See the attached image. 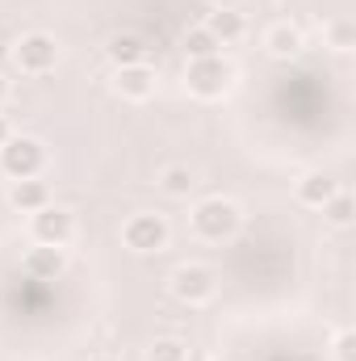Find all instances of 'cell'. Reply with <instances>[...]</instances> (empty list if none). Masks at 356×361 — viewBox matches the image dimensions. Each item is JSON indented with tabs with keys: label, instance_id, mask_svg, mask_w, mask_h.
<instances>
[{
	"label": "cell",
	"instance_id": "8992f818",
	"mask_svg": "<svg viewBox=\"0 0 356 361\" xmlns=\"http://www.w3.org/2000/svg\"><path fill=\"white\" fill-rule=\"evenodd\" d=\"M13 63H17L25 76H46V72H55V63H59V42H55L51 34H42V30H30V34H21V38L13 42Z\"/></svg>",
	"mask_w": 356,
	"mask_h": 361
},
{
	"label": "cell",
	"instance_id": "484cf974",
	"mask_svg": "<svg viewBox=\"0 0 356 361\" xmlns=\"http://www.w3.org/2000/svg\"><path fill=\"white\" fill-rule=\"evenodd\" d=\"M281 4H293V0H281Z\"/></svg>",
	"mask_w": 356,
	"mask_h": 361
},
{
	"label": "cell",
	"instance_id": "8fae6325",
	"mask_svg": "<svg viewBox=\"0 0 356 361\" xmlns=\"http://www.w3.org/2000/svg\"><path fill=\"white\" fill-rule=\"evenodd\" d=\"M302 47H306V34H302L293 21H272L265 30V51L272 59H293Z\"/></svg>",
	"mask_w": 356,
	"mask_h": 361
},
{
	"label": "cell",
	"instance_id": "3957f363",
	"mask_svg": "<svg viewBox=\"0 0 356 361\" xmlns=\"http://www.w3.org/2000/svg\"><path fill=\"white\" fill-rule=\"evenodd\" d=\"M168 290H172V298L184 302V307H205L218 294V269L205 265V261H184V265L172 269Z\"/></svg>",
	"mask_w": 356,
	"mask_h": 361
},
{
	"label": "cell",
	"instance_id": "4fadbf2b",
	"mask_svg": "<svg viewBox=\"0 0 356 361\" xmlns=\"http://www.w3.org/2000/svg\"><path fill=\"white\" fill-rule=\"evenodd\" d=\"M201 25L218 38V47H231V42H239V38L248 34V21H243L239 8H210Z\"/></svg>",
	"mask_w": 356,
	"mask_h": 361
},
{
	"label": "cell",
	"instance_id": "277c9868",
	"mask_svg": "<svg viewBox=\"0 0 356 361\" xmlns=\"http://www.w3.org/2000/svg\"><path fill=\"white\" fill-rule=\"evenodd\" d=\"M46 169V143L34 139V135H13L4 147H0V173L8 180H30L42 177Z\"/></svg>",
	"mask_w": 356,
	"mask_h": 361
},
{
	"label": "cell",
	"instance_id": "ffe728a7",
	"mask_svg": "<svg viewBox=\"0 0 356 361\" xmlns=\"http://www.w3.org/2000/svg\"><path fill=\"white\" fill-rule=\"evenodd\" d=\"M331 361H356V332L352 328H340L331 336Z\"/></svg>",
	"mask_w": 356,
	"mask_h": 361
},
{
	"label": "cell",
	"instance_id": "9a60e30c",
	"mask_svg": "<svg viewBox=\"0 0 356 361\" xmlns=\"http://www.w3.org/2000/svg\"><path fill=\"white\" fill-rule=\"evenodd\" d=\"M352 219H356V202H352V193L340 185V189L323 202V223L336 227V231H344V227H352Z\"/></svg>",
	"mask_w": 356,
	"mask_h": 361
},
{
	"label": "cell",
	"instance_id": "5bb4252c",
	"mask_svg": "<svg viewBox=\"0 0 356 361\" xmlns=\"http://www.w3.org/2000/svg\"><path fill=\"white\" fill-rule=\"evenodd\" d=\"M105 55H109V63H113V68L147 63V47H143V38H139V34H113V38H109V47H105Z\"/></svg>",
	"mask_w": 356,
	"mask_h": 361
},
{
	"label": "cell",
	"instance_id": "e0dca14e",
	"mask_svg": "<svg viewBox=\"0 0 356 361\" xmlns=\"http://www.w3.org/2000/svg\"><path fill=\"white\" fill-rule=\"evenodd\" d=\"M184 59H210V55H222V47H218V38L205 30V25H193L189 34H184Z\"/></svg>",
	"mask_w": 356,
	"mask_h": 361
},
{
	"label": "cell",
	"instance_id": "2e32d148",
	"mask_svg": "<svg viewBox=\"0 0 356 361\" xmlns=\"http://www.w3.org/2000/svg\"><path fill=\"white\" fill-rule=\"evenodd\" d=\"M155 185H160V193H164V197H189V193L197 189V173H193L189 164H168V169L160 173Z\"/></svg>",
	"mask_w": 356,
	"mask_h": 361
},
{
	"label": "cell",
	"instance_id": "9c48e42d",
	"mask_svg": "<svg viewBox=\"0 0 356 361\" xmlns=\"http://www.w3.org/2000/svg\"><path fill=\"white\" fill-rule=\"evenodd\" d=\"M63 269H68L63 248H42V244H34V248L25 252V261H21V273H25L30 281H55V277H63Z\"/></svg>",
	"mask_w": 356,
	"mask_h": 361
},
{
	"label": "cell",
	"instance_id": "5b68a950",
	"mask_svg": "<svg viewBox=\"0 0 356 361\" xmlns=\"http://www.w3.org/2000/svg\"><path fill=\"white\" fill-rule=\"evenodd\" d=\"M168 240H172V227H168V219L155 214V210H139V214H130V219L122 223V244H126L130 252H139V257L164 252Z\"/></svg>",
	"mask_w": 356,
	"mask_h": 361
},
{
	"label": "cell",
	"instance_id": "7a4b0ae2",
	"mask_svg": "<svg viewBox=\"0 0 356 361\" xmlns=\"http://www.w3.org/2000/svg\"><path fill=\"white\" fill-rule=\"evenodd\" d=\"M231 85H235V68L222 55L189 59V68H184V89L193 92L197 101H222L231 92Z\"/></svg>",
	"mask_w": 356,
	"mask_h": 361
},
{
	"label": "cell",
	"instance_id": "ba28073f",
	"mask_svg": "<svg viewBox=\"0 0 356 361\" xmlns=\"http://www.w3.org/2000/svg\"><path fill=\"white\" fill-rule=\"evenodd\" d=\"M113 92H117L122 101H151V97H155V68H151V63L113 68Z\"/></svg>",
	"mask_w": 356,
	"mask_h": 361
},
{
	"label": "cell",
	"instance_id": "30bf717a",
	"mask_svg": "<svg viewBox=\"0 0 356 361\" xmlns=\"http://www.w3.org/2000/svg\"><path fill=\"white\" fill-rule=\"evenodd\" d=\"M336 189H340V180L331 177V173H323V169H314V173H302V177H298L293 197H298V206H306V210H323V202H327Z\"/></svg>",
	"mask_w": 356,
	"mask_h": 361
},
{
	"label": "cell",
	"instance_id": "7402d4cb",
	"mask_svg": "<svg viewBox=\"0 0 356 361\" xmlns=\"http://www.w3.org/2000/svg\"><path fill=\"white\" fill-rule=\"evenodd\" d=\"M210 8H239V0H210Z\"/></svg>",
	"mask_w": 356,
	"mask_h": 361
},
{
	"label": "cell",
	"instance_id": "ac0fdd59",
	"mask_svg": "<svg viewBox=\"0 0 356 361\" xmlns=\"http://www.w3.org/2000/svg\"><path fill=\"white\" fill-rule=\"evenodd\" d=\"M323 42H327L336 55H348L356 47V30L348 21H327V25H323Z\"/></svg>",
	"mask_w": 356,
	"mask_h": 361
},
{
	"label": "cell",
	"instance_id": "52a82bcc",
	"mask_svg": "<svg viewBox=\"0 0 356 361\" xmlns=\"http://www.w3.org/2000/svg\"><path fill=\"white\" fill-rule=\"evenodd\" d=\"M30 240L34 244H42V248H68L72 240H76V219H72V210H63V206H42L38 214H30Z\"/></svg>",
	"mask_w": 356,
	"mask_h": 361
},
{
	"label": "cell",
	"instance_id": "6da1fadb",
	"mask_svg": "<svg viewBox=\"0 0 356 361\" xmlns=\"http://www.w3.org/2000/svg\"><path fill=\"white\" fill-rule=\"evenodd\" d=\"M189 231L201 240V244H227L243 231V206L231 202V197H201L193 210H189Z\"/></svg>",
	"mask_w": 356,
	"mask_h": 361
},
{
	"label": "cell",
	"instance_id": "cb8c5ba5",
	"mask_svg": "<svg viewBox=\"0 0 356 361\" xmlns=\"http://www.w3.org/2000/svg\"><path fill=\"white\" fill-rule=\"evenodd\" d=\"M92 361H122V357H113V353H101V357H92Z\"/></svg>",
	"mask_w": 356,
	"mask_h": 361
},
{
	"label": "cell",
	"instance_id": "44dd1931",
	"mask_svg": "<svg viewBox=\"0 0 356 361\" xmlns=\"http://www.w3.org/2000/svg\"><path fill=\"white\" fill-rule=\"evenodd\" d=\"M8 139H13V126H8V118H4V114H0V147H4V143H8Z\"/></svg>",
	"mask_w": 356,
	"mask_h": 361
},
{
	"label": "cell",
	"instance_id": "7c38bea8",
	"mask_svg": "<svg viewBox=\"0 0 356 361\" xmlns=\"http://www.w3.org/2000/svg\"><path fill=\"white\" fill-rule=\"evenodd\" d=\"M8 206L21 210V214H38L42 206H51V185L38 180V177L13 180V185H8Z\"/></svg>",
	"mask_w": 356,
	"mask_h": 361
},
{
	"label": "cell",
	"instance_id": "603a6c76",
	"mask_svg": "<svg viewBox=\"0 0 356 361\" xmlns=\"http://www.w3.org/2000/svg\"><path fill=\"white\" fill-rule=\"evenodd\" d=\"M4 101H8V80L0 76V105H4Z\"/></svg>",
	"mask_w": 356,
	"mask_h": 361
},
{
	"label": "cell",
	"instance_id": "d6986e66",
	"mask_svg": "<svg viewBox=\"0 0 356 361\" xmlns=\"http://www.w3.org/2000/svg\"><path fill=\"white\" fill-rule=\"evenodd\" d=\"M147 361H189V345L177 336H160V341H151Z\"/></svg>",
	"mask_w": 356,
	"mask_h": 361
},
{
	"label": "cell",
	"instance_id": "d4e9b609",
	"mask_svg": "<svg viewBox=\"0 0 356 361\" xmlns=\"http://www.w3.org/2000/svg\"><path fill=\"white\" fill-rule=\"evenodd\" d=\"M210 361H231V357H210Z\"/></svg>",
	"mask_w": 356,
	"mask_h": 361
}]
</instances>
